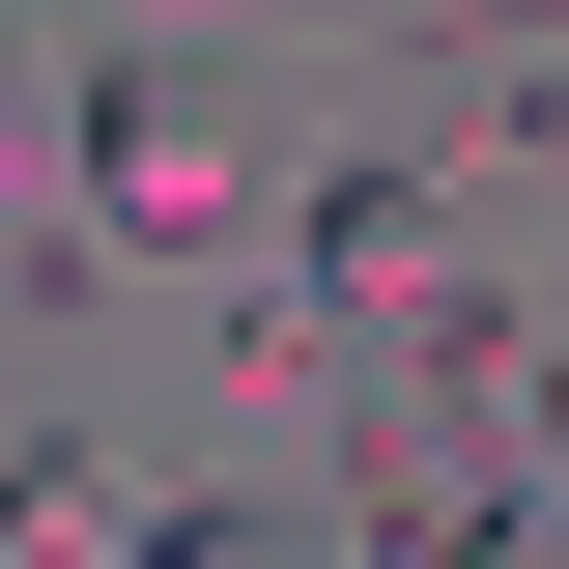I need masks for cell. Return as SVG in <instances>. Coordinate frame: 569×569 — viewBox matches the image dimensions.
Masks as SVG:
<instances>
[{
    "label": "cell",
    "mask_w": 569,
    "mask_h": 569,
    "mask_svg": "<svg viewBox=\"0 0 569 569\" xmlns=\"http://www.w3.org/2000/svg\"><path fill=\"white\" fill-rule=\"evenodd\" d=\"M86 257H200L228 284V200H257V142H228V86L200 58H86Z\"/></svg>",
    "instance_id": "cell-1"
},
{
    "label": "cell",
    "mask_w": 569,
    "mask_h": 569,
    "mask_svg": "<svg viewBox=\"0 0 569 569\" xmlns=\"http://www.w3.org/2000/svg\"><path fill=\"white\" fill-rule=\"evenodd\" d=\"M0 541H142V512H114V456H86V427H0Z\"/></svg>",
    "instance_id": "cell-2"
},
{
    "label": "cell",
    "mask_w": 569,
    "mask_h": 569,
    "mask_svg": "<svg viewBox=\"0 0 569 569\" xmlns=\"http://www.w3.org/2000/svg\"><path fill=\"white\" fill-rule=\"evenodd\" d=\"M114 569H284V541H257V512H142Z\"/></svg>",
    "instance_id": "cell-3"
}]
</instances>
